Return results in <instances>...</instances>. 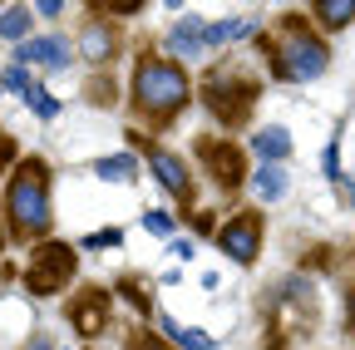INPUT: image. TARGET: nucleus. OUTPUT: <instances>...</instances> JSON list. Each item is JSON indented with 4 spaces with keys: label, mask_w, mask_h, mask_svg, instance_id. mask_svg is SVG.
<instances>
[{
    "label": "nucleus",
    "mask_w": 355,
    "mask_h": 350,
    "mask_svg": "<svg viewBox=\"0 0 355 350\" xmlns=\"http://www.w3.org/2000/svg\"><path fill=\"white\" fill-rule=\"evenodd\" d=\"M6 237H10V217H6V202H0V252H6Z\"/></svg>",
    "instance_id": "29"
},
{
    "label": "nucleus",
    "mask_w": 355,
    "mask_h": 350,
    "mask_svg": "<svg viewBox=\"0 0 355 350\" xmlns=\"http://www.w3.org/2000/svg\"><path fill=\"white\" fill-rule=\"evenodd\" d=\"M153 326H158L173 345H183V350H217V335H207V331H188V326H178L173 316H163V311H153Z\"/></svg>",
    "instance_id": "14"
},
{
    "label": "nucleus",
    "mask_w": 355,
    "mask_h": 350,
    "mask_svg": "<svg viewBox=\"0 0 355 350\" xmlns=\"http://www.w3.org/2000/svg\"><path fill=\"white\" fill-rule=\"evenodd\" d=\"M247 35H257V20H217V25H207V45L222 50V45H237V40H247Z\"/></svg>",
    "instance_id": "18"
},
{
    "label": "nucleus",
    "mask_w": 355,
    "mask_h": 350,
    "mask_svg": "<svg viewBox=\"0 0 355 350\" xmlns=\"http://www.w3.org/2000/svg\"><path fill=\"white\" fill-rule=\"evenodd\" d=\"M89 10H99V15H139L148 0H84Z\"/></svg>",
    "instance_id": "21"
},
{
    "label": "nucleus",
    "mask_w": 355,
    "mask_h": 350,
    "mask_svg": "<svg viewBox=\"0 0 355 350\" xmlns=\"http://www.w3.org/2000/svg\"><path fill=\"white\" fill-rule=\"evenodd\" d=\"M252 148H257V158L286 163V158H291V134H286L282 123H272V128H257V134H252Z\"/></svg>",
    "instance_id": "15"
},
{
    "label": "nucleus",
    "mask_w": 355,
    "mask_h": 350,
    "mask_svg": "<svg viewBox=\"0 0 355 350\" xmlns=\"http://www.w3.org/2000/svg\"><path fill=\"white\" fill-rule=\"evenodd\" d=\"M217 252L227 261H237V267H252L261 252V212H232L217 227Z\"/></svg>",
    "instance_id": "7"
},
{
    "label": "nucleus",
    "mask_w": 355,
    "mask_h": 350,
    "mask_svg": "<svg viewBox=\"0 0 355 350\" xmlns=\"http://www.w3.org/2000/svg\"><path fill=\"white\" fill-rule=\"evenodd\" d=\"M94 178H104V183H133V178H139V158H133V153L99 158L94 163Z\"/></svg>",
    "instance_id": "17"
},
{
    "label": "nucleus",
    "mask_w": 355,
    "mask_h": 350,
    "mask_svg": "<svg viewBox=\"0 0 355 350\" xmlns=\"http://www.w3.org/2000/svg\"><path fill=\"white\" fill-rule=\"evenodd\" d=\"M79 55L89 64H109L119 55V25H114V15H99L94 10V15L79 25Z\"/></svg>",
    "instance_id": "11"
},
{
    "label": "nucleus",
    "mask_w": 355,
    "mask_h": 350,
    "mask_svg": "<svg viewBox=\"0 0 355 350\" xmlns=\"http://www.w3.org/2000/svg\"><path fill=\"white\" fill-rule=\"evenodd\" d=\"M69 326L79 331V335H89V340H94V335H104L109 331V316H114V296L104 291V286H84L74 301H69Z\"/></svg>",
    "instance_id": "9"
},
{
    "label": "nucleus",
    "mask_w": 355,
    "mask_h": 350,
    "mask_svg": "<svg viewBox=\"0 0 355 350\" xmlns=\"http://www.w3.org/2000/svg\"><path fill=\"white\" fill-rule=\"evenodd\" d=\"M173 227H178V222H173L168 212H158V207L144 212V232H153V237H173Z\"/></svg>",
    "instance_id": "23"
},
{
    "label": "nucleus",
    "mask_w": 355,
    "mask_h": 350,
    "mask_svg": "<svg viewBox=\"0 0 355 350\" xmlns=\"http://www.w3.org/2000/svg\"><path fill=\"white\" fill-rule=\"evenodd\" d=\"M60 6H64V0H35V10H40V15H60Z\"/></svg>",
    "instance_id": "28"
},
{
    "label": "nucleus",
    "mask_w": 355,
    "mask_h": 350,
    "mask_svg": "<svg viewBox=\"0 0 355 350\" xmlns=\"http://www.w3.org/2000/svg\"><path fill=\"white\" fill-rule=\"evenodd\" d=\"M311 20L321 30H345L355 20V0H311Z\"/></svg>",
    "instance_id": "16"
},
{
    "label": "nucleus",
    "mask_w": 355,
    "mask_h": 350,
    "mask_svg": "<svg viewBox=\"0 0 355 350\" xmlns=\"http://www.w3.org/2000/svg\"><path fill=\"white\" fill-rule=\"evenodd\" d=\"M133 143H144V148H148V173H153V183H158L168 198H178L183 207H193V198H198V183H193L188 163L178 158V153H168V148H153L144 134H133Z\"/></svg>",
    "instance_id": "6"
},
{
    "label": "nucleus",
    "mask_w": 355,
    "mask_h": 350,
    "mask_svg": "<svg viewBox=\"0 0 355 350\" xmlns=\"http://www.w3.org/2000/svg\"><path fill=\"white\" fill-rule=\"evenodd\" d=\"M266 69L282 84H311L331 69V45L321 40V25H311L301 15H282L272 30L261 35Z\"/></svg>",
    "instance_id": "1"
},
{
    "label": "nucleus",
    "mask_w": 355,
    "mask_h": 350,
    "mask_svg": "<svg viewBox=\"0 0 355 350\" xmlns=\"http://www.w3.org/2000/svg\"><path fill=\"white\" fill-rule=\"evenodd\" d=\"M30 84H35V79L25 74V64H20V60H15V64H10L6 74H0V89H15V94H25Z\"/></svg>",
    "instance_id": "22"
},
{
    "label": "nucleus",
    "mask_w": 355,
    "mask_h": 350,
    "mask_svg": "<svg viewBox=\"0 0 355 350\" xmlns=\"http://www.w3.org/2000/svg\"><path fill=\"white\" fill-rule=\"evenodd\" d=\"M25 35H30V10H25V6L0 10V40H15V45H20Z\"/></svg>",
    "instance_id": "20"
},
{
    "label": "nucleus",
    "mask_w": 355,
    "mask_h": 350,
    "mask_svg": "<svg viewBox=\"0 0 355 350\" xmlns=\"http://www.w3.org/2000/svg\"><path fill=\"white\" fill-rule=\"evenodd\" d=\"M163 6H168V10H178V6H183V0H163Z\"/></svg>",
    "instance_id": "32"
},
{
    "label": "nucleus",
    "mask_w": 355,
    "mask_h": 350,
    "mask_svg": "<svg viewBox=\"0 0 355 350\" xmlns=\"http://www.w3.org/2000/svg\"><path fill=\"white\" fill-rule=\"evenodd\" d=\"M10 163H15V139L6 134V128H0V173H6Z\"/></svg>",
    "instance_id": "27"
},
{
    "label": "nucleus",
    "mask_w": 355,
    "mask_h": 350,
    "mask_svg": "<svg viewBox=\"0 0 355 350\" xmlns=\"http://www.w3.org/2000/svg\"><path fill=\"white\" fill-rule=\"evenodd\" d=\"M25 104H30V114H35V119H44V123L60 114V99L44 89V84H30V89H25Z\"/></svg>",
    "instance_id": "19"
},
{
    "label": "nucleus",
    "mask_w": 355,
    "mask_h": 350,
    "mask_svg": "<svg viewBox=\"0 0 355 350\" xmlns=\"http://www.w3.org/2000/svg\"><path fill=\"white\" fill-rule=\"evenodd\" d=\"M163 45H168L173 60H198V55H207V50H212V45H207V20H202V15H183V20L168 30Z\"/></svg>",
    "instance_id": "12"
},
{
    "label": "nucleus",
    "mask_w": 355,
    "mask_h": 350,
    "mask_svg": "<svg viewBox=\"0 0 355 350\" xmlns=\"http://www.w3.org/2000/svg\"><path fill=\"white\" fill-rule=\"evenodd\" d=\"M286 188H291L286 168H282V163H272V158H261V168L252 173V193H257L261 202H282V198H286Z\"/></svg>",
    "instance_id": "13"
},
{
    "label": "nucleus",
    "mask_w": 355,
    "mask_h": 350,
    "mask_svg": "<svg viewBox=\"0 0 355 350\" xmlns=\"http://www.w3.org/2000/svg\"><path fill=\"white\" fill-rule=\"evenodd\" d=\"M15 60L20 64H35V69H44V74H64L69 64H74V45L64 35H25L20 45H15Z\"/></svg>",
    "instance_id": "10"
},
{
    "label": "nucleus",
    "mask_w": 355,
    "mask_h": 350,
    "mask_svg": "<svg viewBox=\"0 0 355 350\" xmlns=\"http://www.w3.org/2000/svg\"><path fill=\"white\" fill-rule=\"evenodd\" d=\"M257 94H261V84L237 64V60H222L207 79H202V104L212 109L217 123H247L252 109H257Z\"/></svg>",
    "instance_id": "4"
},
{
    "label": "nucleus",
    "mask_w": 355,
    "mask_h": 350,
    "mask_svg": "<svg viewBox=\"0 0 355 350\" xmlns=\"http://www.w3.org/2000/svg\"><path fill=\"white\" fill-rule=\"evenodd\" d=\"M25 350H55V345H50V340H44V335H35V340H30Z\"/></svg>",
    "instance_id": "31"
},
{
    "label": "nucleus",
    "mask_w": 355,
    "mask_h": 350,
    "mask_svg": "<svg viewBox=\"0 0 355 350\" xmlns=\"http://www.w3.org/2000/svg\"><path fill=\"white\" fill-rule=\"evenodd\" d=\"M198 158H202V168L212 173V183L222 193H237L242 183H252L247 178V158H242V148L232 139H202L198 143Z\"/></svg>",
    "instance_id": "8"
},
{
    "label": "nucleus",
    "mask_w": 355,
    "mask_h": 350,
    "mask_svg": "<svg viewBox=\"0 0 355 350\" xmlns=\"http://www.w3.org/2000/svg\"><path fill=\"white\" fill-rule=\"evenodd\" d=\"M79 272V252L64 247V242H40L35 256H30V267H25V286L35 296H60Z\"/></svg>",
    "instance_id": "5"
},
{
    "label": "nucleus",
    "mask_w": 355,
    "mask_h": 350,
    "mask_svg": "<svg viewBox=\"0 0 355 350\" xmlns=\"http://www.w3.org/2000/svg\"><path fill=\"white\" fill-rule=\"evenodd\" d=\"M6 217H10V237L35 247L50 237L55 222V198H50V163L44 158H20L6 188Z\"/></svg>",
    "instance_id": "2"
},
{
    "label": "nucleus",
    "mask_w": 355,
    "mask_h": 350,
    "mask_svg": "<svg viewBox=\"0 0 355 350\" xmlns=\"http://www.w3.org/2000/svg\"><path fill=\"white\" fill-rule=\"evenodd\" d=\"M173 256H183V261H193V242H183V237H178V242H173Z\"/></svg>",
    "instance_id": "30"
},
{
    "label": "nucleus",
    "mask_w": 355,
    "mask_h": 350,
    "mask_svg": "<svg viewBox=\"0 0 355 350\" xmlns=\"http://www.w3.org/2000/svg\"><path fill=\"white\" fill-rule=\"evenodd\" d=\"M321 168H326V178H336V183L345 178V173H340V143H336V139L326 143V153H321Z\"/></svg>",
    "instance_id": "25"
},
{
    "label": "nucleus",
    "mask_w": 355,
    "mask_h": 350,
    "mask_svg": "<svg viewBox=\"0 0 355 350\" xmlns=\"http://www.w3.org/2000/svg\"><path fill=\"white\" fill-rule=\"evenodd\" d=\"M133 350H183V345H173V340L158 331V335H139V340H133Z\"/></svg>",
    "instance_id": "26"
},
{
    "label": "nucleus",
    "mask_w": 355,
    "mask_h": 350,
    "mask_svg": "<svg viewBox=\"0 0 355 350\" xmlns=\"http://www.w3.org/2000/svg\"><path fill=\"white\" fill-rule=\"evenodd\" d=\"M119 242H123V232H119V227H104V232H89L79 247H84V252H94V247H119Z\"/></svg>",
    "instance_id": "24"
},
{
    "label": "nucleus",
    "mask_w": 355,
    "mask_h": 350,
    "mask_svg": "<svg viewBox=\"0 0 355 350\" xmlns=\"http://www.w3.org/2000/svg\"><path fill=\"white\" fill-rule=\"evenodd\" d=\"M133 114H139L144 123L163 128L173 123L178 114H183V104L193 99V84L183 74V64L168 60V55H139V64H133Z\"/></svg>",
    "instance_id": "3"
}]
</instances>
